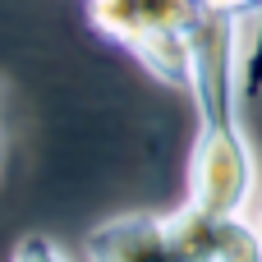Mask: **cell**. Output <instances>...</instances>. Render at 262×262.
<instances>
[{
	"label": "cell",
	"mask_w": 262,
	"mask_h": 262,
	"mask_svg": "<svg viewBox=\"0 0 262 262\" xmlns=\"http://www.w3.org/2000/svg\"><path fill=\"white\" fill-rule=\"evenodd\" d=\"M239 97L244 106L262 97V5L239 23Z\"/></svg>",
	"instance_id": "5"
},
{
	"label": "cell",
	"mask_w": 262,
	"mask_h": 262,
	"mask_svg": "<svg viewBox=\"0 0 262 262\" xmlns=\"http://www.w3.org/2000/svg\"><path fill=\"white\" fill-rule=\"evenodd\" d=\"M9 262H69V258H64V249H60L55 239H46V235H23V239L14 244Z\"/></svg>",
	"instance_id": "6"
},
{
	"label": "cell",
	"mask_w": 262,
	"mask_h": 262,
	"mask_svg": "<svg viewBox=\"0 0 262 262\" xmlns=\"http://www.w3.org/2000/svg\"><path fill=\"white\" fill-rule=\"evenodd\" d=\"M253 203H258V207H253V221H258V230H262V193L253 198Z\"/></svg>",
	"instance_id": "8"
},
{
	"label": "cell",
	"mask_w": 262,
	"mask_h": 262,
	"mask_svg": "<svg viewBox=\"0 0 262 262\" xmlns=\"http://www.w3.org/2000/svg\"><path fill=\"white\" fill-rule=\"evenodd\" d=\"M203 9H212V14H230V18H249L253 9H258L262 0H198Z\"/></svg>",
	"instance_id": "7"
},
{
	"label": "cell",
	"mask_w": 262,
	"mask_h": 262,
	"mask_svg": "<svg viewBox=\"0 0 262 262\" xmlns=\"http://www.w3.org/2000/svg\"><path fill=\"white\" fill-rule=\"evenodd\" d=\"M88 258L92 262H184L175 235H170V216H152V212H129V216L101 221L88 235Z\"/></svg>",
	"instance_id": "4"
},
{
	"label": "cell",
	"mask_w": 262,
	"mask_h": 262,
	"mask_svg": "<svg viewBox=\"0 0 262 262\" xmlns=\"http://www.w3.org/2000/svg\"><path fill=\"white\" fill-rule=\"evenodd\" d=\"M170 235L184 262H262V230L253 212H170Z\"/></svg>",
	"instance_id": "3"
},
{
	"label": "cell",
	"mask_w": 262,
	"mask_h": 262,
	"mask_svg": "<svg viewBox=\"0 0 262 262\" xmlns=\"http://www.w3.org/2000/svg\"><path fill=\"white\" fill-rule=\"evenodd\" d=\"M88 23L124 46L152 78L189 92L193 69V28L203 5L198 0H83Z\"/></svg>",
	"instance_id": "2"
},
{
	"label": "cell",
	"mask_w": 262,
	"mask_h": 262,
	"mask_svg": "<svg viewBox=\"0 0 262 262\" xmlns=\"http://www.w3.org/2000/svg\"><path fill=\"white\" fill-rule=\"evenodd\" d=\"M239 23L230 14H198L189 97L198 106V134L189 152V207L249 212L258 198V161L239 120Z\"/></svg>",
	"instance_id": "1"
}]
</instances>
